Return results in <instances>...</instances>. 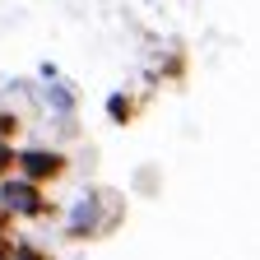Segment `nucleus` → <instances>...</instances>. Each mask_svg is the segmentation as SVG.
<instances>
[{
	"label": "nucleus",
	"instance_id": "6",
	"mask_svg": "<svg viewBox=\"0 0 260 260\" xmlns=\"http://www.w3.org/2000/svg\"><path fill=\"white\" fill-rule=\"evenodd\" d=\"M107 116H112L116 125L130 121V98H125V93H112V98H107Z\"/></svg>",
	"mask_w": 260,
	"mask_h": 260
},
{
	"label": "nucleus",
	"instance_id": "8",
	"mask_svg": "<svg viewBox=\"0 0 260 260\" xmlns=\"http://www.w3.org/2000/svg\"><path fill=\"white\" fill-rule=\"evenodd\" d=\"M10 168H14V149H10V144H0V177H5Z\"/></svg>",
	"mask_w": 260,
	"mask_h": 260
},
{
	"label": "nucleus",
	"instance_id": "5",
	"mask_svg": "<svg viewBox=\"0 0 260 260\" xmlns=\"http://www.w3.org/2000/svg\"><path fill=\"white\" fill-rule=\"evenodd\" d=\"M0 260H47L38 246H28V242H10L5 251H0Z\"/></svg>",
	"mask_w": 260,
	"mask_h": 260
},
{
	"label": "nucleus",
	"instance_id": "1",
	"mask_svg": "<svg viewBox=\"0 0 260 260\" xmlns=\"http://www.w3.org/2000/svg\"><path fill=\"white\" fill-rule=\"evenodd\" d=\"M51 205H47V195L38 181H28V177H0V214L5 218H42Z\"/></svg>",
	"mask_w": 260,
	"mask_h": 260
},
{
	"label": "nucleus",
	"instance_id": "7",
	"mask_svg": "<svg viewBox=\"0 0 260 260\" xmlns=\"http://www.w3.org/2000/svg\"><path fill=\"white\" fill-rule=\"evenodd\" d=\"M14 130H19V116H14V112H5V107H0V144H5V140L14 135Z\"/></svg>",
	"mask_w": 260,
	"mask_h": 260
},
{
	"label": "nucleus",
	"instance_id": "3",
	"mask_svg": "<svg viewBox=\"0 0 260 260\" xmlns=\"http://www.w3.org/2000/svg\"><path fill=\"white\" fill-rule=\"evenodd\" d=\"M14 168H19V177L47 186V181H56L65 172V153L60 149H47V144H28V149L14 153Z\"/></svg>",
	"mask_w": 260,
	"mask_h": 260
},
{
	"label": "nucleus",
	"instance_id": "2",
	"mask_svg": "<svg viewBox=\"0 0 260 260\" xmlns=\"http://www.w3.org/2000/svg\"><path fill=\"white\" fill-rule=\"evenodd\" d=\"M112 223H116V209H103V190H84L79 200L70 205V214H65V233L84 242V237L107 233Z\"/></svg>",
	"mask_w": 260,
	"mask_h": 260
},
{
	"label": "nucleus",
	"instance_id": "4",
	"mask_svg": "<svg viewBox=\"0 0 260 260\" xmlns=\"http://www.w3.org/2000/svg\"><path fill=\"white\" fill-rule=\"evenodd\" d=\"M42 103L56 112V116H75V88L70 84H60V70L56 65H42Z\"/></svg>",
	"mask_w": 260,
	"mask_h": 260
}]
</instances>
